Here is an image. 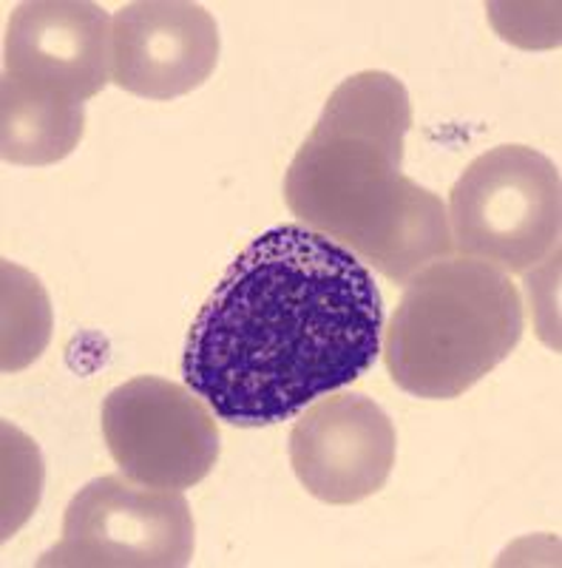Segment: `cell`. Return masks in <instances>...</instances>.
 Listing matches in <instances>:
<instances>
[{"mask_svg": "<svg viewBox=\"0 0 562 568\" xmlns=\"http://www.w3.org/2000/svg\"><path fill=\"white\" fill-rule=\"evenodd\" d=\"M194 546V515L182 491L103 475L72 497L63 537L40 566L180 568Z\"/></svg>", "mask_w": 562, "mask_h": 568, "instance_id": "5", "label": "cell"}, {"mask_svg": "<svg viewBox=\"0 0 562 568\" xmlns=\"http://www.w3.org/2000/svg\"><path fill=\"white\" fill-rule=\"evenodd\" d=\"M290 466L316 500L349 506L387 486L398 453L395 424L364 393H330L290 429Z\"/></svg>", "mask_w": 562, "mask_h": 568, "instance_id": "7", "label": "cell"}, {"mask_svg": "<svg viewBox=\"0 0 562 568\" xmlns=\"http://www.w3.org/2000/svg\"><path fill=\"white\" fill-rule=\"evenodd\" d=\"M518 284L478 258L449 256L407 282L381 353L415 398H458L503 364L523 338Z\"/></svg>", "mask_w": 562, "mask_h": 568, "instance_id": "3", "label": "cell"}, {"mask_svg": "<svg viewBox=\"0 0 562 568\" xmlns=\"http://www.w3.org/2000/svg\"><path fill=\"white\" fill-rule=\"evenodd\" d=\"M0 154L12 165L43 169L65 160L83 140V103L49 98L40 91L3 78L0 98Z\"/></svg>", "mask_w": 562, "mask_h": 568, "instance_id": "10", "label": "cell"}, {"mask_svg": "<svg viewBox=\"0 0 562 568\" xmlns=\"http://www.w3.org/2000/svg\"><path fill=\"white\" fill-rule=\"evenodd\" d=\"M111 14L85 0H27L9 18L3 78L85 103L111 83Z\"/></svg>", "mask_w": 562, "mask_h": 568, "instance_id": "8", "label": "cell"}, {"mask_svg": "<svg viewBox=\"0 0 562 568\" xmlns=\"http://www.w3.org/2000/svg\"><path fill=\"white\" fill-rule=\"evenodd\" d=\"M219 60L214 14L187 0H136L111 20V83L145 100L200 89Z\"/></svg>", "mask_w": 562, "mask_h": 568, "instance_id": "9", "label": "cell"}, {"mask_svg": "<svg viewBox=\"0 0 562 568\" xmlns=\"http://www.w3.org/2000/svg\"><path fill=\"white\" fill-rule=\"evenodd\" d=\"M3 537H12L23 526L40 500V484H43V466L34 440L18 433L14 426L3 424Z\"/></svg>", "mask_w": 562, "mask_h": 568, "instance_id": "12", "label": "cell"}, {"mask_svg": "<svg viewBox=\"0 0 562 568\" xmlns=\"http://www.w3.org/2000/svg\"><path fill=\"white\" fill-rule=\"evenodd\" d=\"M384 342V298L356 253L304 225L259 233L187 333L182 375L242 429L296 418L356 384Z\"/></svg>", "mask_w": 562, "mask_h": 568, "instance_id": "1", "label": "cell"}, {"mask_svg": "<svg viewBox=\"0 0 562 568\" xmlns=\"http://www.w3.org/2000/svg\"><path fill=\"white\" fill-rule=\"evenodd\" d=\"M103 438L125 478L154 489H191L219 460V426L191 387L140 375L103 400Z\"/></svg>", "mask_w": 562, "mask_h": 568, "instance_id": "6", "label": "cell"}, {"mask_svg": "<svg viewBox=\"0 0 562 568\" xmlns=\"http://www.w3.org/2000/svg\"><path fill=\"white\" fill-rule=\"evenodd\" d=\"M454 251L500 273H529L556 247L560 169L529 145H500L466 165L449 194Z\"/></svg>", "mask_w": 562, "mask_h": 568, "instance_id": "4", "label": "cell"}, {"mask_svg": "<svg viewBox=\"0 0 562 568\" xmlns=\"http://www.w3.org/2000/svg\"><path fill=\"white\" fill-rule=\"evenodd\" d=\"M409 129L407 85L361 71L327 98L285 174L293 216L395 284L454 253L447 205L403 174Z\"/></svg>", "mask_w": 562, "mask_h": 568, "instance_id": "2", "label": "cell"}, {"mask_svg": "<svg viewBox=\"0 0 562 568\" xmlns=\"http://www.w3.org/2000/svg\"><path fill=\"white\" fill-rule=\"evenodd\" d=\"M52 336V307L38 278L3 262V373L38 362Z\"/></svg>", "mask_w": 562, "mask_h": 568, "instance_id": "11", "label": "cell"}]
</instances>
